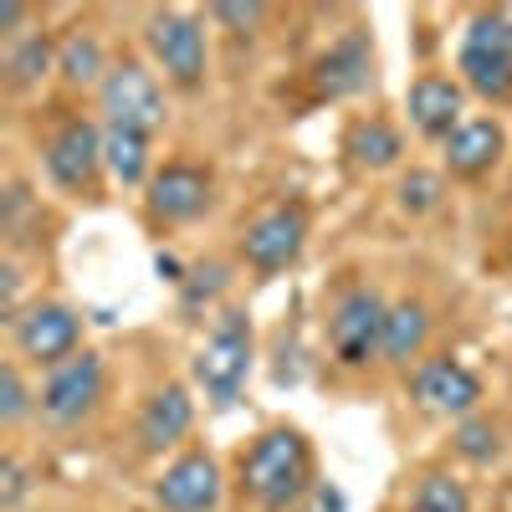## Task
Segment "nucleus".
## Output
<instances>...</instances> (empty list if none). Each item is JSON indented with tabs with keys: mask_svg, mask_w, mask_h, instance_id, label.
Returning a JSON list of instances; mask_svg holds the SVG:
<instances>
[{
	"mask_svg": "<svg viewBox=\"0 0 512 512\" xmlns=\"http://www.w3.org/2000/svg\"><path fill=\"white\" fill-rule=\"evenodd\" d=\"M241 487L262 512H292L313 492V446L292 425L262 431L241 456Z\"/></svg>",
	"mask_w": 512,
	"mask_h": 512,
	"instance_id": "obj_1",
	"label": "nucleus"
},
{
	"mask_svg": "<svg viewBox=\"0 0 512 512\" xmlns=\"http://www.w3.org/2000/svg\"><path fill=\"white\" fill-rule=\"evenodd\" d=\"M441 200H446V180L436 169H410L400 180V210L405 216H431V210H441Z\"/></svg>",
	"mask_w": 512,
	"mask_h": 512,
	"instance_id": "obj_26",
	"label": "nucleus"
},
{
	"mask_svg": "<svg viewBox=\"0 0 512 512\" xmlns=\"http://www.w3.org/2000/svg\"><path fill=\"white\" fill-rule=\"evenodd\" d=\"M292 512H344V492H338L333 482H313V492L297 502Z\"/></svg>",
	"mask_w": 512,
	"mask_h": 512,
	"instance_id": "obj_31",
	"label": "nucleus"
},
{
	"mask_svg": "<svg viewBox=\"0 0 512 512\" xmlns=\"http://www.w3.org/2000/svg\"><path fill=\"white\" fill-rule=\"evenodd\" d=\"M144 41L154 62L164 67L169 82H180V88H195L205 77V26L200 16L190 11H154L149 26H144Z\"/></svg>",
	"mask_w": 512,
	"mask_h": 512,
	"instance_id": "obj_7",
	"label": "nucleus"
},
{
	"mask_svg": "<svg viewBox=\"0 0 512 512\" xmlns=\"http://www.w3.org/2000/svg\"><path fill=\"white\" fill-rule=\"evenodd\" d=\"M26 185H6V236H16V221L26 216Z\"/></svg>",
	"mask_w": 512,
	"mask_h": 512,
	"instance_id": "obj_33",
	"label": "nucleus"
},
{
	"mask_svg": "<svg viewBox=\"0 0 512 512\" xmlns=\"http://www.w3.org/2000/svg\"><path fill=\"white\" fill-rule=\"evenodd\" d=\"M103 384H108L103 354L77 349L72 359H62L57 369H47V379H41V390H36V410H41V420H47V425L67 431V425H82V420L98 410Z\"/></svg>",
	"mask_w": 512,
	"mask_h": 512,
	"instance_id": "obj_4",
	"label": "nucleus"
},
{
	"mask_svg": "<svg viewBox=\"0 0 512 512\" xmlns=\"http://www.w3.org/2000/svg\"><path fill=\"white\" fill-rule=\"evenodd\" d=\"M195 425V400L185 384H164V390H154L139 410V446L149 456H164L169 446H180L190 436Z\"/></svg>",
	"mask_w": 512,
	"mask_h": 512,
	"instance_id": "obj_16",
	"label": "nucleus"
},
{
	"mask_svg": "<svg viewBox=\"0 0 512 512\" xmlns=\"http://www.w3.org/2000/svg\"><path fill=\"white\" fill-rule=\"evenodd\" d=\"M36 395L26 390V379L16 364H0V425H21L31 415Z\"/></svg>",
	"mask_w": 512,
	"mask_h": 512,
	"instance_id": "obj_27",
	"label": "nucleus"
},
{
	"mask_svg": "<svg viewBox=\"0 0 512 512\" xmlns=\"http://www.w3.org/2000/svg\"><path fill=\"white\" fill-rule=\"evenodd\" d=\"M405 512H472V492H466L451 472H425L415 482Z\"/></svg>",
	"mask_w": 512,
	"mask_h": 512,
	"instance_id": "obj_23",
	"label": "nucleus"
},
{
	"mask_svg": "<svg viewBox=\"0 0 512 512\" xmlns=\"http://www.w3.org/2000/svg\"><path fill=\"white\" fill-rule=\"evenodd\" d=\"M154 267H159V277H169V282H175V287H180V282L190 277V272H185V267L175 262V256H159V262H154Z\"/></svg>",
	"mask_w": 512,
	"mask_h": 512,
	"instance_id": "obj_34",
	"label": "nucleus"
},
{
	"mask_svg": "<svg viewBox=\"0 0 512 512\" xmlns=\"http://www.w3.org/2000/svg\"><path fill=\"white\" fill-rule=\"evenodd\" d=\"M461 108H466V88H461L456 77H441V72L415 77L410 93H405V113H410V123H415V134L441 139V144L466 123Z\"/></svg>",
	"mask_w": 512,
	"mask_h": 512,
	"instance_id": "obj_14",
	"label": "nucleus"
},
{
	"mask_svg": "<svg viewBox=\"0 0 512 512\" xmlns=\"http://www.w3.org/2000/svg\"><path fill=\"white\" fill-rule=\"evenodd\" d=\"M374 82V47H369V31H349L338 36L333 47L313 62V88L323 98H354Z\"/></svg>",
	"mask_w": 512,
	"mask_h": 512,
	"instance_id": "obj_15",
	"label": "nucleus"
},
{
	"mask_svg": "<svg viewBox=\"0 0 512 512\" xmlns=\"http://www.w3.org/2000/svg\"><path fill=\"white\" fill-rule=\"evenodd\" d=\"M221 461L210 451H185L180 461L164 466V477L154 487V502L164 512H216L221 507Z\"/></svg>",
	"mask_w": 512,
	"mask_h": 512,
	"instance_id": "obj_12",
	"label": "nucleus"
},
{
	"mask_svg": "<svg viewBox=\"0 0 512 512\" xmlns=\"http://www.w3.org/2000/svg\"><path fill=\"white\" fill-rule=\"evenodd\" d=\"M349 159L359 164V169H390V164H400V154H405V139H400V128L395 123H384V118H359L354 128H349Z\"/></svg>",
	"mask_w": 512,
	"mask_h": 512,
	"instance_id": "obj_20",
	"label": "nucleus"
},
{
	"mask_svg": "<svg viewBox=\"0 0 512 512\" xmlns=\"http://www.w3.org/2000/svg\"><path fill=\"white\" fill-rule=\"evenodd\" d=\"M210 16H216L221 26H231L236 36H246V31H256V26H262V6H236V0H221V6H210Z\"/></svg>",
	"mask_w": 512,
	"mask_h": 512,
	"instance_id": "obj_29",
	"label": "nucleus"
},
{
	"mask_svg": "<svg viewBox=\"0 0 512 512\" xmlns=\"http://www.w3.org/2000/svg\"><path fill=\"white\" fill-rule=\"evenodd\" d=\"M425 338H431V313H425V303H415V297L390 303V318H384V359L390 364L420 359Z\"/></svg>",
	"mask_w": 512,
	"mask_h": 512,
	"instance_id": "obj_18",
	"label": "nucleus"
},
{
	"mask_svg": "<svg viewBox=\"0 0 512 512\" xmlns=\"http://www.w3.org/2000/svg\"><path fill=\"white\" fill-rule=\"evenodd\" d=\"M384 318H390V303L374 287H349L328 318L333 359L344 369H364L369 359H379L384 354Z\"/></svg>",
	"mask_w": 512,
	"mask_h": 512,
	"instance_id": "obj_5",
	"label": "nucleus"
},
{
	"mask_svg": "<svg viewBox=\"0 0 512 512\" xmlns=\"http://www.w3.org/2000/svg\"><path fill=\"white\" fill-rule=\"evenodd\" d=\"M441 149H446V169H451V175L477 180V175H487V169L502 159L507 134H502V123H497V118H466Z\"/></svg>",
	"mask_w": 512,
	"mask_h": 512,
	"instance_id": "obj_17",
	"label": "nucleus"
},
{
	"mask_svg": "<svg viewBox=\"0 0 512 512\" xmlns=\"http://www.w3.org/2000/svg\"><path fill=\"white\" fill-rule=\"evenodd\" d=\"M103 164L118 185H149V134H134V128H103Z\"/></svg>",
	"mask_w": 512,
	"mask_h": 512,
	"instance_id": "obj_19",
	"label": "nucleus"
},
{
	"mask_svg": "<svg viewBox=\"0 0 512 512\" xmlns=\"http://www.w3.org/2000/svg\"><path fill=\"white\" fill-rule=\"evenodd\" d=\"M11 338H16V354L21 359H31L41 369H57L82 344V318L67 303H36V308H26L11 323Z\"/></svg>",
	"mask_w": 512,
	"mask_h": 512,
	"instance_id": "obj_10",
	"label": "nucleus"
},
{
	"mask_svg": "<svg viewBox=\"0 0 512 512\" xmlns=\"http://www.w3.org/2000/svg\"><path fill=\"white\" fill-rule=\"evenodd\" d=\"M26 492H31L26 466H21L16 456H6V461H0V507H6V512H16V507L26 502Z\"/></svg>",
	"mask_w": 512,
	"mask_h": 512,
	"instance_id": "obj_28",
	"label": "nucleus"
},
{
	"mask_svg": "<svg viewBox=\"0 0 512 512\" xmlns=\"http://www.w3.org/2000/svg\"><path fill=\"white\" fill-rule=\"evenodd\" d=\"M57 52L62 47H57L47 31H26L21 41H11V47H6V82H11L16 93L36 88V82L57 67Z\"/></svg>",
	"mask_w": 512,
	"mask_h": 512,
	"instance_id": "obj_21",
	"label": "nucleus"
},
{
	"mask_svg": "<svg viewBox=\"0 0 512 512\" xmlns=\"http://www.w3.org/2000/svg\"><path fill=\"white\" fill-rule=\"evenodd\" d=\"M507 16H512V11H507Z\"/></svg>",
	"mask_w": 512,
	"mask_h": 512,
	"instance_id": "obj_35",
	"label": "nucleus"
},
{
	"mask_svg": "<svg viewBox=\"0 0 512 512\" xmlns=\"http://www.w3.org/2000/svg\"><path fill=\"white\" fill-rule=\"evenodd\" d=\"M98 103L108 113V128H134V134H159L169 123V108H164V93L149 67L139 62H118L103 88H98Z\"/></svg>",
	"mask_w": 512,
	"mask_h": 512,
	"instance_id": "obj_6",
	"label": "nucleus"
},
{
	"mask_svg": "<svg viewBox=\"0 0 512 512\" xmlns=\"http://www.w3.org/2000/svg\"><path fill=\"white\" fill-rule=\"evenodd\" d=\"M308 246V216L303 205H272L241 231V256L256 272H287Z\"/></svg>",
	"mask_w": 512,
	"mask_h": 512,
	"instance_id": "obj_9",
	"label": "nucleus"
},
{
	"mask_svg": "<svg viewBox=\"0 0 512 512\" xmlns=\"http://www.w3.org/2000/svg\"><path fill=\"white\" fill-rule=\"evenodd\" d=\"M456 67H461V77H466L472 93H482L492 103L512 98V16L507 11L472 16V26L461 31Z\"/></svg>",
	"mask_w": 512,
	"mask_h": 512,
	"instance_id": "obj_3",
	"label": "nucleus"
},
{
	"mask_svg": "<svg viewBox=\"0 0 512 512\" xmlns=\"http://www.w3.org/2000/svg\"><path fill=\"white\" fill-rule=\"evenodd\" d=\"M410 400L425 415H441V420H472L482 405V379L466 369L461 359H425L410 374Z\"/></svg>",
	"mask_w": 512,
	"mask_h": 512,
	"instance_id": "obj_8",
	"label": "nucleus"
},
{
	"mask_svg": "<svg viewBox=\"0 0 512 512\" xmlns=\"http://www.w3.org/2000/svg\"><path fill=\"white\" fill-rule=\"evenodd\" d=\"M226 287H231V267H226V262H200V267H190V277L180 282V308H185V313H200V308L216 303Z\"/></svg>",
	"mask_w": 512,
	"mask_h": 512,
	"instance_id": "obj_25",
	"label": "nucleus"
},
{
	"mask_svg": "<svg viewBox=\"0 0 512 512\" xmlns=\"http://www.w3.org/2000/svg\"><path fill=\"white\" fill-rule=\"evenodd\" d=\"M451 446H456V456H461V461H472V466H492V461L502 456V425H492V420L472 415V420H461L456 431H451Z\"/></svg>",
	"mask_w": 512,
	"mask_h": 512,
	"instance_id": "obj_24",
	"label": "nucleus"
},
{
	"mask_svg": "<svg viewBox=\"0 0 512 512\" xmlns=\"http://www.w3.org/2000/svg\"><path fill=\"white\" fill-rule=\"evenodd\" d=\"M0 313H6V323L21 318V267L16 262L0 267Z\"/></svg>",
	"mask_w": 512,
	"mask_h": 512,
	"instance_id": "obj_30",
	"label": "nucleus"
},
{
	"mask_svg": "<svg viewBox=\"0 0 512 512\" xmlns=\"http://www.w3.org/2000/svg\"><path fill=\"white\" fill-rule=\"evenodd\" d=\"M41 164H47V180L57 190H67V195L93 190L98 164H103V134L88 118H67L47 139V149H41Z\"/></svg>",
	"mask_w": 512,
	"mask_h": 512,
	"instance_id": "obj_11",
	"label": "nucleus"
},
{
	"mask_svg": "<svg viewBox=\"0 0 512 512\" xmlns=\"http://www.w3.org/2000/svg\"><path fill=\"white\" fill-rule=\"evenodd\" d=\"M26 16H31V11L21 6V0H6V6H0V36H6V41H21V31H16V26H21Z\"/></svg>",
	"mask_w": 512,
	"mask_h": 512,
	"instance_id": "obj_32",
	"label": "nucleus"
},
{
	"mask_svg": "<svg viewBox=\"0 0 512 512\" xmlns=\"http://www.w3.org/2000/svg\"><path fill=\"white\" fill-rule=\"evenodd\" d=\"M149 195V216L164 221V226H185V221H200L210 210V175L200 164H164L154 169V180L144 185Z\"/></svg>",
	"mask_w": 512,
	"mask_h": 512,
	"instance_id": "obj_13",
	"label": "nucleus"
},
{
	"mask_svg": "<svg viewBox=\"0 0 512 512\" xmlns=\"http://www.w3.org/2000/svg\"><path fill=\"white\" fill-rule=\"evenodd\" d=\"M57 72L72 82V88H103V77L113 72L108 62H103V41L93 36V31H72L67 41H62V52H57Z\"/></svg>",
	"mask_w": 512,
	"mask_h": 512,
	"instance_id": "obj_22",
	"label": "nucleus"
},
{
	"mask_svg": "<svg viewBox=\"0 0 512 512\" xmlns=\"http://www.w3.org/2000/svg\"><path fill=\"white\" fill-rule=\"evenodd\" d=\"M246 379H251V313L226 308L195 354V384L216 410H231L246 390Z\"/></svg>",
	"mask_w": 512,
	"mask_h": 512,
	"instance_id": "obj_2",
	"label": "nucleus"
}]
</instances>
